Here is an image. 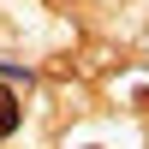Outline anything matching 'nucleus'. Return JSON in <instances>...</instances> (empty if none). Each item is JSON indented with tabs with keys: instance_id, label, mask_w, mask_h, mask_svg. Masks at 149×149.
Instances as JSON below:
<instances>
[{
	"instance_id": "1",
	"label": "nucleus",
	"mask_w": 149,
	"mask_h": 149,
	"mask_svg": "<svg viewBox=\"0 0 149 149\" xmlns=\"http://www.w3.org/2000/svg\"><path fill=\"white\" fill-rule=\"evenodd\" d=\"M18 131V95H12V84L0 78V137H12Z\"/></svg>"
}]
</instances>
